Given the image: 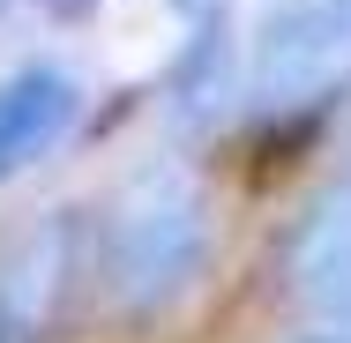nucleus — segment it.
Segmentation results:
<instances>
[{
	"label": "nucleus",
	"mask_w": 351,
	"mask_h": 343,
	"mask_svg": "<svg viewBox=\"0 0 351 343\" xmlns=\"http://www.w3.org/2000/svg\"><path fill=\"white\" fill-rule=\"evenodd\" d=\"M60 8H82V0H60Z\"/></svg>",
	"instance_id": "6e6552de"
},
{
	"label": "nucleus",
	"mask_w": 351,
	"mask_h": 343,
	"mask_svg": "<svg viewBox=\"0 0 351 343\" xmlns=\"http://www.w3.org/2000/svg\"><path fill=\"white\" fill-rule=\"evenodd\" d=\"M291 291L322 329H351V172L329 179L291 231Z\"/></svg>",
	"instance_id": "7ed1b4c3"
},
{
	"label": "nucleus",
	"mask_w": 351,
	"mask_h": 343,
	"mask_svg": "<svg viewBox=\"0 0 351 343\" xmlns=\"http://www.w3.org/2000/svg\"><path fill=\"white\" fill-rule=\"evenodd\" d=\"M239 90H247V75L232 68V45H224L217 30H202V38L187 45L180 75H172V97H165V112H172L187 135H210L217 120L239 105Z\"/></svg>",
	"instance_id": "39448f33"
},
{
	"label": "nucleus",
	"mask_w": 351,
	"mask_h": 343,
	"mask_svg": "<svg viewBox=\"0 0 351 343\" xmlns=\"http://www.w3.org/2000/svg\"><path fill=\"white\" fill-rule=\"evenodd\" d=\"M299 343H351V329H314V336H299Z\"/></svg>",
	"instance_id": "423d86ee"
},
{
	"label": "nucleus",
	"mask_w": 351,
	"mask_h": 343,
	"mask_svg": "<svg viewBox=\"0 0 351 343\" xmlns=\"http://www.w3.org/2000/svg\"><path fill=\"white\" fill-rule=\"evenodd\" d=\"M172 8H180V15H210V0H172Z\"/></svg>",
	"instance_id": "0eeeda50"
},
{
	"label": "nucleus",
	"mask_w": 351,
	"mask_h": 343,
	"mask_svg": "<svg viewBox=\"0 0 351 343\" xmlns=\"http://www.w3.org/2000/svg\"><path fill=\"white\" fill-rule=\"evenodd\" d=\"M75 120H82V82L68 68H53V60L15 68L0 82V179L30 172L45 149H60Z\"/></svg>",
	"instance_id": "20e7f679"
},
{
	"label": "nucleus",
	"mask_w": 351,
	"mask_h": 343,
	"mask_svg": "<svg viewBox=\"0 0 351 343\" xmlns=\"http://www.w3.org/2000/svg\"><path fill=\"white\" fill-rule=\"evenodd\" d=\"M351 75V0H284L247 45V97L262 112H299L344 90Z\"/></svg>",
	"instance_id": "f03ea898"
},
{
	"label": "nucleus",
	"mask_w": 351,
	"mask_h": 343,
	"mask_svg": "<svg viewBox=\"0 0 351 343\" xmlns=\"http://www.w3.org/2000/svg\"><path fill=\"white\" fill-rule=\"evenodd\" d=\"M210 269V202L180 164H149L105 216V298L128 321L172 314Z\"/></svg>",
	"instance_id": "f257e3e1"
}]
</instances>
